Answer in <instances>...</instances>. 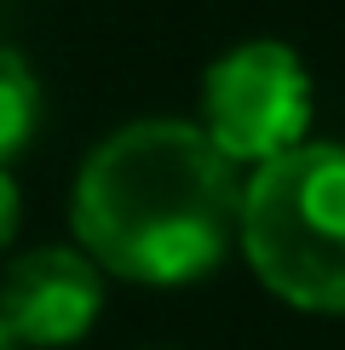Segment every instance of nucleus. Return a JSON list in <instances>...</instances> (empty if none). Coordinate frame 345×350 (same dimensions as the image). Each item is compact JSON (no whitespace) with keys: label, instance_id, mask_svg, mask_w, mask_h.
I'll return each mask as SVG.
<instances>
[{"label":"nucleus","instance_id":"obj_5","mask_svg":"<svg viewBox=\"0 0 345 350\" xmlns=\"http://www.w3.org/2000/svg\"><path fill=\"white\" fill-rule=\"evenodd\" d=\"M40 126V81L18 52L0 46V161L18 155Z\"/></svg>","mask_w":345,"mask_h":350},{"label":"nucleus","instance_id":"obj_1","mask_svg":"<svg viewBox=\"0 0 345 350\" xmlns=\"http://www.w3.org/2000/svg\"><path fill=\"white\" fill-rule=\"evenodd\" d=\"M75 236L92 265L127 282H196L242 230L236 161L196 121H133L86 155Z\"/></svg>","mask_w":345,"mask_h":350},{"label":"nucleus","instance_id":"obj_2","mask_svg":"<svg viewBox=\"0 0 345 350\" xmlns=\"http://www.w3.org/2000/svg\"><path fill=\"white\" fill-rule=\"evenodd\" d=\"M242 253L305 310H345V144H299L242 189Z\"/></svg>","mask_w":345,"mask_h":350},{"label":"nucleus","instance_id":"obj_7","mask_svg":"<svg viewBox=\"0 0 345 350\" xmlns=\"http://www.w3.org/2000/svg\"><path fill=\"white\" fill-rule=\"evenodd\" d=\"M0 350H18V339H12V333H6V327H0Z\"/></svg>","mask_w":345,"mask_h":350},{"label":"nucleus","instance_id":"obj_6","mask_svg":"<svg viewBox=\"0 0 345 350\" xmlns=\"http://www.w3.org/2000/svg\"><path fill=\"white\" fill-rule=\"evenodd\" d=\"M12 230H18V184H12L6 167H0V247L12 241Z\"/></svg>","mask_w":345,"mask_h":350},{"label":"nucleus","instance_id":"obj_3","mask_svg":"<svg viewBox=\"0 0 345 350\" xmlns=\"http://www.w3.org/2000/svg\"><path fill=\"white\" fill-rule=\"evenodd\" d=\"M311 126V75L282 40H242L201 81V133L225 161H277Z\"/></svg>","mask_w":345,"mask_h":350},{"label":"nucleus","instance_id":"obj_4","mask_svg":"<svg viewBox=\"0 0 345 350\" xmlns=\"http://www.w3.org/2000/svg\"><path fill=\"white\" fill-rule=\"evenodd\" d=\"M104 304V275L86 253L29 247L0 275V327L23 345H69L92 327Z\"/></svg>","mask_w":345,"mask_h":350}]
</instances>
